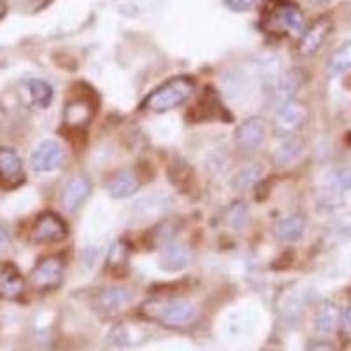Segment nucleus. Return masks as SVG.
Returning <instances> with one entry per match:
<instances>
[{"instance_id": "nucleus-25", "label": "nucleus", "mask_w": 351, "mask_h": 351, "mask_svg": "<svg viewBox=\"0 0 351 351\" xmlns=\"http://www.w3.org/2000/svg\"><path fill=\"white\" fill-rule=\"evenodd\" d=\"M128 260V246L123 243V241H116L111 246L108 253V269H112V271H120L121 267L127 265Z\"/></svg>"}, {"instance_id": "nucleus-17", "label": "nucleus", "mask_w": 351, "mask_h": 351, "mask_svg": "<svg viewBox=\"0 0 351 351\" xmlns=\"http://www.w3.org/2000/svg\"><path fill=\"white\" fill-rule=\"evenodd\" d=\"M300 76L297 72H287L285 76H281L280 80L276 81L274 84V102L278 104V108L288 104L293 100L297 90L300 88Z\"/></svg>"}, {"instance_id": "nucleus-27", "label": "nucleus", "mask_w": 351, "mask_h": 351, "mask_svg": "<svg viewBox=\"0 0 351 351\" xmlns=\"http://www.w3.org/2000/svg\"><path fill=\"white\" fill-rule=\"evenodd\" d=\"M339 330L343 341L350 343L351 341V306L344 309V313H341V322H339Z\"/></svg>"}, {"instance_id": "nucleus-18", "label": "nucleus", "mask_w": 351, "mask_h": 351, "mask_svg": "<svg viewBox=\"0 0 351 351\" xmlns=\"http://www.w3.org/2000/svg\"><path fill=\"white\" fill-rule=\"evenodd\" d=\"M341 311L339 307L332 302H325L316 316V332L318 334H330L339 327Z\"/></svg>"}, {"instance_id": "nucleus-23", "label": "nucleus", "mask_w": 351, "mask_h": 351, "mask_svg": "<svg viewBox=\"0 0 351 351\" xmlns=\"http://www.w3.org/2000/svg\"><path fill=\"white\" fill-rule=\"evenodd\" d=\"M227 223L230 225L234 230H243L250 223V209H247L246 202L237 200L228 208L227 213Z\"/></svg>"}, {"instance_id": "nucleus-30", "label": "nucleus", "mask_w": 351, "mask_h": 351, "mask_svg": "<svg viewBox=\"0 0 351 351\" xmlns=\"http://www.w3.org/2000/svg\"><path fill=\"white\" fill-rule=\"evenodd\" d=\"M313 351H334V348H332L328 343H319V344H316L315 350Z\"/></svg>"}, {"instance_id": "nucleus-21", "label": "nucleus", "mask_w": 351, "mask_h": 351, "mask_svg": "<svg viewBox=\"0 0 351 351\" xmlns=\"http://www.w3.org/2000/svg\"><path fill=\"white\" fill-rule=\"evenodd\" d=\"M302 146L304 144L299 137H295V136L287 137V141H285L280 148H278V152H276V155H274L276 164L288 165V164H291V162H295V160L300 156V153H302Z\"/></svg>"}, {"instance_id": "nucleus-20", "label": "nucleus", "mask_w": 351, "mask_h": 351, "mask_svg": "<svg viewBox=\"0 0 351 351\" xmlns=\"http://www.w3.org/2000/svg\"><path fill=\"white\" fill-rule=\"evenodd\" d=\"M351 71V40L341 44L339 48L332 53L328 60V74L330 76H341L344 72Z\"/></svg>"}, {"instance_id": "nucleus-5", "label": "nucleus", "mask_w": 351, "mask_h": 351, "mask_svg": "<svg viewBox=\"0 0 351 351\" xmlns=\"http://www.w3.org/2000/svg\"><path fill=\"white\" fill-rule=\"evenodd\" d=\"M64 276V260L60 256L43 258L30 274V281L37 290H55L62 283Z\"/></svg>"}, {"instance_id": "nucleus-31", "label": "nucleus", "mask_w": 351, "mask_h": 351, "mask_svg": "<svg viewBox=\"0 0 351 351\" xmlns=\"http://www.w3.org/2000/svg\"><path fill=\"white\" fill-rule=\"evenodd\" d=\"M332 0H309V4L313 5H318V8H322V5H327L330 4Z\"/></svg>"}, {"instance_id": "nucleus-6", "label": "nucleus", "mask_w": 351, "mask_h": 351, "mask_svg": "<svg viewBox=\"0 0 351 351\" xmlns=\"http://www.w3.org/2000/svg\"><path fill=\"white\" fill-rule=\"evenodd\" d=\"M307 118H309V111L304 104L291 100L288 104L278 108V114H276V132L280 136L291 137L297 130L306 125Z\"/></svg>"}, {"instance_id": "nucleus-26", "label": "nucleus", "mask_w": 351, "mask_h": 351, "mask_svg": "<svg viewBox=\"0 0 351 351\" xmlns=\"http://www.w3.org/2000/svg\"><path fill=\"white\" fill-rule=\"evenodd\" d=\"M335 186L341 190H351V165L350 167H341L334 174Z\"/></svg>"}, {"instance_id": "nucleus-1", "label": "nucleus", "mask_w": 351, "mask_h": 351, "mask_svg": "<svg viewBox=\"0 0 351 351\" xmlns=\"http://www.w3.org/2000/svg\"><path fill=\"white\" fill-rule=\"evenodd\" d=\"M260 28L274 37H302L306 32V18L290 0H267L260 16Z\"/></svg>"}, {"instance_id": "nucleus-2", "label": "nucleus", "mask_w": 351, "mask_h": 351, "mask_svg": "<svg viewBox=\"0 0 351 351\" xmlns=\"http://www.w3.org/2000/svg\"><path fill=\"white\" fill-rule=\"evenodd\" d=\"M143 313L167 327H188L197 319V309L181 297H158L143 304Z\"/></svg>"}, {"instance_id": "nucleus-4", "label": "nucleus", "mask_w": 351, "mask_h": 351, "mask_svg": "<svg viewBox=\"0 0 351 351\" xmlns=\"http://www.w3.org/2000/svg\"><path fill=\"white\" fill-rule=\"evenodd\" d=\"M30 237L37 244L58 243V241H64L67 237V225L55 213H43L34 221Z\"/></svg>"}, {"instance_id": "nucleus-29", "label": "nucleus", "mask_w": 351, "mask_h": 351, "mask_svg": "<svg viewBox=\"0 0 351 351\" xmlns=\"http://www.w3.org/2000/svg\"><path fill=\"white\" fill-rule=\"evenodd\" d=\"M9 243H11V236H9V230L4 227V225H0V252L8 250Z\"/></svg>"}, {"instance_id": "nucleus-28", "label": "nucleus", "mask_w": 351, "mask_h": 351, "mask_svg": "<svg viewBox=\"0 0 351 351\" xmlns=\"http://www.w3.org/2000/svg\"><path fill=\"white\" fill-rule=\"evenodd\" d=\"M256 2H258V0H223V4L234 12L250 11V9L255 8Z\"/></svg>"}, {"instance_id": "nucleus-22", "label": "nucleus", "mask_w": 351, "mask_h": 351, "mask_svg": "<svg viewBox=\"0 0 351 351\" xmlns=\"http://www.w3.org/2000/svg\"><path fill=\"white\" fill-rule=\"evenodd\" d=\"M132 297H134V293L130 290H125V288H109V290H106L100 295V306L106 311H116L121 306H125Z\"/></svg>"}, {"instance_id": "nucleus-10", "label": "nucleus", "mask_w": 351, "mask_h": 351, "mask_svg": "<svg viewBox=\"0 0 351 351\" xmlns=\"http://www.w3.org/2000/svg\"><path fill=\"white\" fill-rule=\"evenodd\" d=\"M330 30H332L330 18L327 16L318 18L311 27L306 28V32H304L302 37H300V43H299L300 55L304 56L315 55V53L324 46L325 39L328 37Z\"/></svg>"}, {"instance_id": "nucleus-14", "label": "nucleus", "mask_w": 351, "mask_h": 351, "mask_svg": "<svg viewBox=\"0 0 351 351\" xmlns=\"http://www.w3.org/2000/svg\"><path fill=\"white\" fill-rule=\"evenodd\" d=\"M93 112H95V108L88 99L72 100V102H69L64 112L65 125L71 128L84 127L93 118Z\"/></svg>"}, {"instance_id": "nucleus-24", "label": "nucleus", "mask_w": 351, "mask_h": 351, "mask_svg": "<svg viewBox=\"0 0 351 351\" xmlns=\"http://www.w3.org/2000/svg\"><path fill=\"white\" fill-rule=\"evenodd\" d=\"M260 176H262V165H246V167L241 169L236 174V178H234V186H236L237 190H244V188L253 186L255 183H258Z\"/></svg>"}, {"instance_id": "nucleus-11", "label": "nucleus", "mask_w": 351, "mask_h": 351, "mask_svg": "<svg viewBox=\"0 0 351 351\" xmlns=\"http://www.w3.org/2000/svg\"><path fill=\"white\" fill-rule=\"evenodd\" d=\"M188 262H190V252L183 244L176 243L174 239L167 241L160 247V267L164 271H181L186 267Z\"/></svg>"}, {"instance_id": "nucleus-15", "label": "nucleus", "mask_w": 351, "mask_h": 351, "mask_svg": "<svg viewBox=\"0 0 351 351\" xmlns=\"http://www.w3.org/2000/svg\"><path fill=\"white\" fill-rule=\"evenodd\" d=\"M306 230V219L302 215H290L281 218L274 227V237L281 243H293L302 237Z\"/></svg>"}, {"instance_id": "nucleus-3", "label": "nucleus", "mask_w": 351, "mask_h": 351, "mask_svg": "<svg viewBox=\"0 0 351 351\" xmlns=\"http://www.w3.org/2000/svg\"><path fill=\"white\" fill-rule=\"evenodd\" d=\"M193 90H195V83L190 77H172V80L165 81L162 86L153 90L146 97L143 106L153 112H167L186 102Z\"/></svg>"}, {"instance_id": "nucleus-16", "label": "nucleus", "mask_w": 351, "mask_h": 351, "mask_svg": "<svg viewBox=\"0 0 351 351\" xmlns=\"http://www.w3.org/2000/svg\"><path fill=\"white\" fill-rule=\"evenodd\" d=\"M139 190V180L132 171H121L108 183L109 195L114 199H127Z\"/></svg>"}, {"instance_id": "nucleus-19", "label": "nucleus", "mask_w": 351, "mask_h": 351, "mask_svg": "<svg viewBox=\"0 0 351 351\" xmlns=\"http://www.w3.org/2000/svg\"><path fill=\"white\" fill-rule=\"evenodd\" d=\"M28 93L32 99V104L39 109H46L53 102V86L44 80H28Z\"/></svg>"}, {"instance_id": "nucleus-12", "label": "nucleus", "mask_w": 351, "mask_h": 351, "mask_svg": "<svg viewBox=\"0 0 351 351\" xmlns=\"http://www.w3.org/2000/svg\"><path fill=\"white\" fill-rule=\"evenodd\" d=\"M90 190H92V183L84 176H77V178H72L71 181L65 186L64 193H62V204L67 211H76L83 206V202L86 200V197L90 195Z\"/></svg>"}, {"instance_id": "nucleus-13", "label": "nucleus", "mask_w": 351, "mask_h": 351, "mask_svg": "<svg viewBox=\"0 0 351 351\" xmlns=\"http://www.w3.org/2000/svg\"><path fill=\"white\" fill-rule=\"evenodd\" d=\"M23 290L25 281L18 267H14L12 263H5L4 267L0 269V299L16 300L23 293Z\"/></svg>"}, {"instance_id": "nucleus-32", "label": "nucleus", "mask_w": 351, "mask_h": 351, "mask_svg": "<svg viewBox=\"0 0 351 351\" xmlns=\"http://www.w3.org/2000/svg\"><path fill=\"white\" fill-rule=\"evenodd\" d=\"M5 12H8V4H5V0H0V20L5 16Z\"/></svg>"}, {"instance_id": "nucleus-9", "label": "nucleus", "mask_w": 351, "mask_h": 351, "mask_svg": "<svg viewBox=\"0 0 351 351\" xmlns=\"http://www.w3.org/2000/svg\"><path fill=\"white\" fill-rule=\"evenodd\" d=\"M25 171L20 155L12 148H0V184L14 188L23 183Z\"/></svg>"}, {"instance_id": "nucleus-8", "label": "nucleus", "mask_w": 351, "mask_h": 351, "mask_svg": "<svg viewBox=\"0 0 351 351\" xmlns=\"http://www.w3.org/2000/svg\"><path fill=\"white\" fill-rule=\"evenodd\" d=\"M265 136H267V121L260 118V116H255V118H250V120L244 121L237 128L236 143L241 149L252 152V149L262 146Z\"/></svg>"}, {"instance_id": "nucleus-7", "label": "nucleus", "mask_w": 351, "mask_h": 351, "mask_svg": "<svg viewBox=\"0 0 351 351\" xmlns=\"http://www.w3.org/2000/svg\"><path fill=\"white\" fill-rule=\"evenodd\" d=\"M65 153L60 144L53 139H46L34 149L30 164L36 172H51L64 164Z\"/></svg>"}]
</instances>
